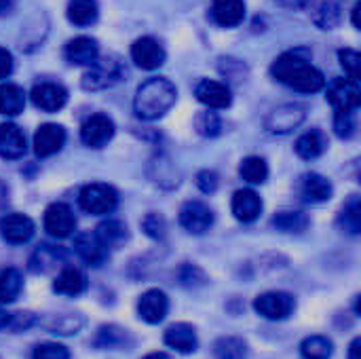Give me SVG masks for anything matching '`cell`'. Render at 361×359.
Wrapping results in <instances>:
<instances>
[{
    "label": "cell",
    "mask_w": 361,
    "mask_h": 359,
    "mask_svg": "<svg viewBox=\"0 0 361 359\" xmlns=\"http://www.w3.org/2000/svg\"><path fill=\"white\" fill-rule=\"evenodd\" d=\"M271 74L286 87L300 91V93H317L326 87V76L322 70H317L305 49H294L288 53H281L273 66Z\"/></svg>",
    "instance_id": "6da1fadb"
},
{
    "label": "cell",
    "mask_w": 361,
    "mask_h": 359,
    "mask_svg": "<svg viewBox=\"0 0 361 359\" xmlns=\"http://www.w3.org/2000/svg\"><path fill=\"white\" fill-rule=\"evenodd\" d=\"M178 99V89L169 78L154 76L142 83L133 97L135 116L142 121H157L171 110Z\"/></svg>",
    "instance_id": "7a4b0ae2"
},
{
    "label": "cell",
    "mask_w": 361,
    "mask_h": 359,
    "mask_svg": "<svg viewBox=\"0 0 361 359\" xmlns=\"http://www.w3.org/2000/svg\"><path fill=\"white\" fill-rule=\"evenodd\" d=\"M125 76H127L125 61L118 55H104L97 57L82 74V87L87 91H104L123 83Z\"/></svg>",
    "instance_id": "3957f363"
},
{
    "label": "cell",
    "mask_w": 361,
    "mask_h": 359,
    "mask_svg": "<svg viewBox=\"0 0 361 359\" xmlns=\"http://www.w3.org/2000/svg\"><path fill=\"white\" fill-rule=\"evenodd\" d=\"M78 205H80L82 212H87L91 216H108L118 205V193L110 184L93 182V184H87L80 190Z\"/></svg>",
    "instance_id": "277c9868"
},
{
    "label": "cell",
    "mask_w": 361,
    "mask_h": 359,
    "mask_svg": "<svg viewBox=\"0 0 361 359\" xmlns=\"http://www.w3.org/2000/svg\"><path fill=\"white\" fill-rule=\"evenodd\" d=\"M254 309L258 315H262L264 320L271 322H283L288 320L294 309H296V300L292 294L288 292H264L254 300Z\"/></svg>",
    "instance_id": "5b68a950"
},
{
    "label": "cell",
    "mask_w": 361,
    "mask_h": 359,
    "mask_svg": "<svg viewBox=\"0 0 361 359\" xmlns=\"http://www.w3.org/2000/svg\"><path fill=\"white\" fill-rule=\"evenodd\" d=\"M326 97L334 106L336 112H355L361 102L360 83L351 78H334L328 85Z\"/></svg>",
    "instance_id": "8992f818"
},
{
    "label": "cell",
    "mask_w": 361,
    "mask_h": 359,
    "mask_svg": "<svg viewBox=\"0 0 361 359\" xmlns=\"http://www.w3.org/2000/svg\"><path fill=\"white\" fill-rule=\"evenodd\" d=\"M307 112L300 104H286V106H279L275 108L267 121H264V127L269 133H275V135H286L290 133L292 129H296L302 121H305Z\"/></svg>",
    "instance_id": "52a82bcc"
},
{
    "label": "cell",
    "mask_w": 361,
    "mask_h": 359,
    "mask_svg": "<svg viewBox=\"0 0 361 359\" xmlns=\"http://www.w3.org/2000/svg\"><path fill=\"white\" fill-rule=\"evenodd\" d=\"M44 229L51 237L66 239L76 231V216L66 203H51L44 212Z\"/></svg>",
    "instance_id": "ba28073f"
},
{
    "label": "cell",
    "mask_w": 361,
    "mask_h": 359,
    "mask_svg": "<svg viewBox=\"0 0 361 359\" xmlns=\"http://www.w3.org/2000/svg\"><path fill=\"white\" fill-rule=\"evenodd\" d=\"M66 144V129L55 123H44L34 133V154L38 159H47L57 154Z\"/></svg>",
    "instance_id": "9c48e42d"
},
{
    "label": "cell",
    "mask_w": 361,
    "mask_h": 359,
    "mask_svg": "<svg viewBox=\"0 0 361 359\" xmlns=\"http://www.w3.org/2000/svg\"><path fill=\"white\" fill-rule=\"evenodd\" d=\"M112 138H114V123L106 114H93L80 127V140L89 148H102Z\"/></svg>",
    "instance_id": "30bf717a"
},
{
    "label": "cell",
    "mask_w": 361,
    "mask_h": 359,
    "mask_svg": "<svg viewBox=\"0 0 361 359\" xmlns=\"http://www.w3.org/2000/svg\"><path fill=\"white\" fill-rule=\"evenodd\" d=\"M34 231L36 226L32 218L25 214H6L0 218V237L6 243H13V245L27 243L34 237Z\"/></svg>",
    "instance_id": "8fae6325"
},
{
    "label": "cell",
    "mask_w": 361,
    "mask_h": 359,
    "mask_svg": "<svg viewBox=\"0 0 361 359\" xmlns=\"http://www.w3.org/2000/svg\"><path fill=\"white\" fill-rule=\"evenodd\" d=\"M165 49L152 36H142L131 44V59L142 70H157L165 63Z\"/></svg>",
    "instance_id": "7c38bea8"
},
{
    "label": "cell",
    "mask_w": 361,
    "mask_h": 359,
    "mask_svg": "<svg viewBox=\"0 0 361 359\" xmlns=\"http://www.w3.org/2000/svg\"><path fill=\"white\" fill-rule=\"evenodd\" d=\"M32 104L42 112H57L68 102V91L57 83H38L30 91Z\"/></svg>",
    "instance_id": "4fadbf2b"
},
{
    "label": "cell",
    "mask_w": 361,
    "mask_h": 359,
    "mask_svg": "<svg viewBox=\"0 0 361 359\" xmlns=\"http://www.w3.org/2000/svg\"><path fill=\"white\" fill-rule=\"evenodd\" d=\"M180 224L192 235H203L212 229L214 214L203 201H186L180 209Z\"/></svg>",
    "instance_id": "5bb4252c"
},
{
    "label": "cell",
    "mask_w": 361,
    "mask_h": 359,
    "mask_svg": "<svg viewBox=\"0 0 361 359\" xmlns=\"http://www.w3.org/2000/svg\"><path fill=\"white\" fill-rule=\"evenodd\" d=\"M195 95L209 110H224L233 102V95H231L228 85H224L220 80H212V78L199 80L197 87H195Z\"/></svg>",
    "instance_id": "9a60e30c"
},
{
    "label": "cell",
    "mask_w": 361,
    "mask_h": 359,
    "mask_svg": "<svg viewBox=\"0 0 361 359\" xmlns=\"http://www.w3.org/2000/svg\"><path fill=\"white\" fill-rule=\"evenodd\" d=\"M169 311V298L161 290H148L137 300V315L146 324H161Z\"/></svg>",
    "instance_id": "2e32d148"
},
{
    "label": "cell",
    "mask_w": 361,
    "mask_h": 359,
    "mask_svg": "<svg viewBox=\"0 0 361 359\" xmlns=\"http://www.w3.org/2000/svg\"><path fill=\"white\" fill-rule=\"evenodd\" d=\"M233 214L239 222H256L262 214V199L256 190L252 188H241L233 195Z\"/></svg>",
    "instance_id": "e0dca14e"
},
{
    "label": "cell",
    "mask_w": 361,
    "mask_h": 359,
    "mask_svg": "<svg viewBox=\"0 0 361 359\" xmlns=\"http://www.w3.org/2000/svg\"><path fill=\"white\" fill-rule=\"evenodd\" d=\"M74 252L89 267H99L108 258V250L99 243L95 233H78L74 237Z\"/></svg>",
    "instance_id": "ac0fdd59"
},
{
    "label": "cell",
    "mask_w": 361,
    "mask_h": 359,
    "mask_svg": "<svg viewBox=\"0 0 361 359\" xmlns=\"http://www.w3.org/2000/svg\"><path fill=\"white\" fill-rule=\"evenodd\" d=\"M25 133L15 123H2L0 125V157L15 161L25 154Z\"/></svg>",
    "instance_id": "d6986e66"
},
{
    "label": "cell",
    "mask_w": 361,
    "mask_h": 359,
    "mask_svg": "<svg viewBox=\"0 0 361 359\" xmlns=\"http://www.w3.org/2000/svg\"><path fill=\"white\" fill-rule=\"evenodd\" d=\"M300 197L307 201V203H324L332 197L334 188H332V182L328 178H324L322 174H305L300 178Z\"/></svg>",
    "instance_id": "ffe728a7"
},
{
    "label": "cell",
    "mask_w": 361,
    "mask_h": 359,
    "mask_svg": "<svg viewBox=\"0 0 361 359\" xmlns=\"http://www.w3.org/2000/svg\"><path fill=\"white\" fill-rule=\"evenodd\" d=\"M97 57H99L97 40L89 38V36L72 38L66 44V59L74 66H91Z\"/></svg>",
    "instance_id": "44dd1931"
},
{
    "label": "cell",
    "mask_w": 361,
    "mask_h": 359,
    "mask_svg": "<svg viewBox=\"0 0 361 359\" xmlns=\"http://www.w3.org/2000/svg\"><path fill=\"white\" fill-rule=\"evenodd\" d=\"M212 19L222 28H235L245 19V2L243 0H214Z\"/></svg>",
    "instance_id": "7402d4cb"
},
{
    "label": "cell",
    "mask_w": 361,
    "mask_h": 359,
    "mask_svg": "<svg viewBox=\"0 0 361 359\" xmlns=\"http://www.w3.org/2000/svg\"><path fill=\"white\" fill-rule=\"evenodd\" d=\"M165 345L178 353H192L199 347L197 332L190 324H173L165 332Z\"/></svg>",
    "instance_id": "603a6c76"
},
{
    "label": "cell",
    "mask_w": 361,
    "mask_h": 359,
    "mask_svg": "<svg viewBox=\"0 0 361 359\" xmlns=\"http://www.w3.org/2000/svg\"><path fill=\"white\" fill-rule=\"evenodd\" d=\"M87 290V277L80 269L66 267L59 271V275L53 281V292L63 296H78Z\"/></svg>",
    "instance_id": "cb8c5ba5"
},
{
    "label": "cell",
    "mask_w": 361,
    "mask_h": 359,
    "mask_svg": "<svg viewBox=\"0 0 361 359\" xmlns=\"http://www.w3.org/2000/svg\"><path fill=\"white\" fill-rule=\"evenodd\" d=\"M66 262V252L61 248H55V245H40L32 258H30V271L34 273H47V271H53L55 267L63 264Z\"/></svg>",
    "instance_id": "d4e9b609"
},
{
    "label": "cell",
    "mask_w": 361,
    "mask_h": 359,
    "mask_svg": "<svg viewBox=\"0 0 361 359\" xmlns=\"http://www.w3.org/2000/svg\"><path fill=\"white\" fill-rule=\"evenodd\" d=\"M296 154L305 161H313L317 157H322L328 148V140L324 135V131L319 129H311L307 133H302L298 140H296Z\"/></svg>",
    "instance_id": "484cf974"
},
{
    "label": "cell",
    "mask_w": 361,
    "mask_h": 359,
    "mask_svg": "<svg viewBox=\"0 0 361 359\" xmlns=\"http://www.w3.org/2000/svg\"><path fill=\"white\" fill-rule=\"evenodd\" d=\"M66 15L74 25H91L99 17L97 0H70Z\"/></svg>",
    "instance_id": "4316f807"
},
{
    "label": "cell",
    "mask_w": 361,
    "mask_h": 359,
    "mask_svg": "<svg viewBox=\"0 0 361 359\" xmlns=\"http://www.w3.org/2000/svg\"><path fill=\"white\" fill-rule=\"evenodd\" d=\"M25 108V93L17 85H0V114L4 116H17Z\"/></svg>",
    "instance_id": "83f0119b"
},
{
    "label": "cell",
    "mask_w": 361,
    "mask_h": 359,
    "mask_svg": "<svg viewBox=\"0 0 361 359\" xmlns=\"http://www.w3.org/2000/svg\"><path fill=\"white\" fill-rule=\"evenodd\" d=\"M95 237L99 239V243L108 250V248H116L127 239V226L121 220L108 218L104 220L97 229H95Z\"/></svg>",
    "instance_id": "f1b7e54d"
},
{
    "label": "cell",
    "mask_w": 361,
    "mask_h": 359,
    "mask_svg": "<svg viewBox=\"0 0 361 359\" xmlns=\"http://www.w3.org/2000/svg\"><path fill=\"white\" fill-rule=\"evenodd\" d=\"M23 290V277L17 269H4L0 273V305H8L19 298Z\"/></svg>",
    "instance_id": "f546056e"
},
{
    "label": "cell",
    "mask_w": 361,
    "mask_h": 359,
    "mask_svg": "<svg viewBox=\"0 0 361 359\" xmlns=\"http://www.w3.org/2000/svg\"><path fill=\"white\" fill-rule=\"evenodd\" d=\"M341 17H343V6L338 0H324L315 13H313V21L317 28L322 30H332L341 23Z\"/></svg>",
    "instance_id": "4dcf8cb0"
},
{
    "label": "cell",
    "mask_w": 361,
    "mask_h": 359,
    "mask_svg": "<svg viewBox=\"0 0 361 359\" xmlns=\"http://www.w3.org/2000/svg\"><path fill=\"white\" fill-rule=\"evenodd\" d=\"M311 220L305 212H279L273 218V226L281 233H305Z\"/></svg>",
    "instance_id": "1f68e13d"
},
{
    "label": "cell",
    "mask_w": 361,
    "mask_h": 359,
    "mask_svg": "<svg viewBox=\"0 0 361 359\" xmlns=\"http://www.w3.org/2000/svg\"><path fill=\"white\" fill-rule=\"evenodd\" d=\"M239 174L250 184H262L269 178V165L262 157H247V159H243Z\"/></svg>",
    "instance_id": "d6a6232c"
},
{
    "label": "cell",
    "mask_w": 361,
    "mask_h": 359,
    "mask_svg": "<svg viewBox=\"0 0 361 359\" xmlns=\"http://www.w3.org/2000/svg\"><path fill=\"white\" fill-rule=\"evenodd\" d=\"M127 343V330L118 326H102L93 339L97 349H121Z\"/></svg>",
    "instance_id": "836d02e7"
},
{
    "label": "cell",
    "mask_w": 361,
    "mask_h": 359,
    "mask_svg": "<svg viewBox=\"0 0 361 359\" xmlns=\"http://www.w3.org/2000/svg\"><path fill=\"white\" fill-rule=\"evenodd\" d=\"M300 353L305 359H330L334 353V345L326 336H309L302 341Z\"/></svg>",
    "instance_id": "e575fe53"
},
{
    "label": "cell",
    "mask_w": 361,
    "mask_h": 359,
    "mask_svg": "<svg viewBox=\"0 0 361 359\" xmlns=\"http://www.w3.org/2000/svg\"><path fill=\"white\" fill-rule=\"evenodd\" d=\"M216 359H247V345L237 336H224L214 345Z\"/></svg>",
    "instance_id": "d590c367"
},
{
    "label": "cell",
    "mask_w": 361,
    "mask_h": 359,
    "mask_svg": "<svg viewBox=\"0 0 361 359\" xmlns=\"http://www.w3.org/2000/svg\"><path fill=\"white\" fill-rule=\"evenodd\" d=\"M341 224L351 235H357L361 231V203L357 197H351L349 203L345 205V209L341 214Z\"/></svg>",
    "instance_id": "8d00e7d4"
},
{
    "label": "cell",
    "mask_w": 361,
    "mask_h": 359,
    "mask_svg": "<svg viewBox=\"0 0 361 359\" xmlns=\"http://www.w3.org/2000/svg\"><path fill=\"white\" fill-rule=\"evenodd\" d=\"M195 127L205 138H216L222 131V121L216 112H201L195 118Z\"/></svg>",
    "instance_id": "74e56055"
},
{
    "label": "cell",
    "mask_w": 361,
    "mask_h": 359,
    "mask_svg": "<svg viewBox=\"0 0 361 359\" xmlns=\"http://www.w3.org/2000/svg\"><path fill=\"white\" fill-rule=\"evenodd\" d=\"M338 59H341V66H343V70L347 72V76H349L351 80H360V53H357L355 49H343V51L338 53Z\"/></svg>",
    "instance_id": "f35d334b"
},
{
    "label": "cell",
    "mask_w": 361,
    "mask_h": 359,
    "mask_svg": "<svg viewBox=\"0 0 361 359\" xmlns=\"http://www.w3.org/2000/svg\"><path fill=\"white\" fill-rule=\"evenodd\" d=\"M32 359H70V351L57 343H40L34 349Z\"/></svg>",
    "instance_id": "ab89813d"
},
{
    "label": "cell",
    "mask_w": 361,
    "mask_h": 359,
    "mask_svg": "<svg viewBox=\"0 0 361 359\" xmlns=\"http://www.w3.org/2000/svg\"><path fill=\"white\" fill-rule=\"evenodd\" d=\"M178 279L184 288H197V286H203L205 284V273L195 267V264H184L180 271H178Z\"/></svg>",
    "instance_id": "60d3db41"
},
{
    "label": "cell",
    "mask_w": 361,
    "mask_h": 359,
    "mask_svg": "<svg viewBox=\"0 0 361 359\" xmlns=\"http://www.w3.org/2000/svg\"><path fill=\"white\" fill-rule=\"evenodd\" d=\"M142 229L148 237L152 239H163L165 237V231H167V224H165V218L159 216V214H148L144 220H142Z\"/></svg>",
    "instance_id": "b9f144b4"
},
{
    "label": "cell",
    "mask_w": 361,
    "mask_h": 359,
    "mask_svg": "<svg viewBox=\"0 0 361 359\" xmlns=\"http://www.w3.org/2000/svg\"><path fill=\"white\" fill-rule=\"evenodd\" d=\"M82 328V320L78 317V315H61V317H57L55 320V324L51 326V330L55 332V334H76L78 330Z\"/></svg>",
    "instance_id": "7bdbcfd3"
},
{
    "label": "cell",
    "mask_w": 361,
    "mask_h": 359,
    "mask_svg": "<svg viewBox=\"0 0 361 359\" xmlns=\"http://www.w3.org/2000/svg\"><path fill=\"white\" fill-rule=\"evenodd\" d=\"M355 112H336L334 116V129L341 138H351L355 133Z\"/></svg>",
    "instance_id": "ee69618b"
},
{
    "label": "cell",
    "mask_w": 361,
    "mask_h": 359,
    "mask_svg": "<svg viewBox=\"0 0 361 359\" xmlns=\"http://www.w3.org/2000/svg\"><path fill=\"white\" fill-rule=\"evenodd\" d=\"M197 186H199V190L205 193V195L216 193V188H218V174L212 171V169L199 171V174H197Z\"/></svg>",
    "instance_id": "f6af8a7d"
},
{
    "label": "cell",
    "mask_w": 361,
    "mask_h": 359,
    "mask_svg": "<svg viewBox=\"0 0 361 359\" xmlns=\"http://www.w3.org/2000/svg\"><path fill=\"white\" fill-rule=\"evenodd\" d=\"M32 324H34V315H32V313H15V315H11V322H8V326H11L13 330L27 328V326H32Z\"/></svg>",
    "instance_id": "bcb514c9"
},
{
    "label": "cell",
    "mask_w": 361,
    "mask_h": 359,
    "mask_svg": "<svg viewBox=\"0 0 361 359\" xmlns=\"http://www.w3.org/2000/svg\"><path fill=\"white\" fill-rule=\"evenodd\" d=\"M11 72H13V55L4 47H0V80L6 78Z\"/></svg>",
    "instance_id": "7dc6e473"
},
{
    "label": "cell",
    "mask_w": 361,
    "mask_h": 359,
    "mask_svg": "<svg viewBox=\"0 0 361 359\" xmlns=\"http://www.w3.org/2000/svg\"><path fill=\"white\" fill-rule=\"evenodd\" d=\"M277 4H281L283 8H290V11H305L313 4V0H275Z\"/></svg>",
    "instance_id": "c3c4849f"
},
{
    "label": "cell",
    "mask_w": 361,
    "mask_h": 359,
    "mask_svg": "<svg viewBox=\"0 0 361 359\" xmlns=\"http://www.w3.org/2000/svg\"><path fill=\"white\" fill-rule=\"evenodd\" d=\"M360 351H361V339H355L349 347V359H360Z\"/></svg>",
    "instance_id": "681fc988"
},
{
    "label": "cell",
    "mask_w": 361,
    "mask_h": 359,
    "mask_svg": "<svg viewBox=\"0 0 361 359\" xmlns=\"http://www.w3.org/2000/svg\"><path fill=\"white\" fill-rule=\"evenodd\" d=\"M8 322H11V313L0 305V330H2V328H6V326H8Z\"/></svg>",
    "instance_id": "f907efd6"
},
{
    "label": "cell",
    "mask_w": 361,
    "mask_h": 359,
    "mask_svg": "<svg viewBox=\"0 0 361 359\" xmlns=\"http://www.w3.org/2000/svg\"><path fill=\"white\" fill-rule=\"evenodd\" d=\"M13 6H15V0H0V15L11 13V11H13Z\"/></svg>",
    "instance_id": "816d5d0a"
},
{
    "label": "cell",
    "mask_w": 361,
    "mask_h": 359,
    "mask_svg": "<svg viewBox=\"0 0 361 359\" xmlns=\"http://www.w3.org/2000/svg\"><path fill=\"white\" fill-rule=\"evenodd\" d=\"M360 8L361 4L360 2H355V6H353V25H355V28H360Z\"/></svg>",
    "instance_id": "f5cc1de1"
},
{
    "label": "cell",
    "mask_w": 361,
    "mask_h": 359,
    "mask_svg": "<svg viewBox=\"0 0 361 359\" xmlns=\"http://www.w3.org/2000/svg\"><path fill=\"white\" fill-rule=\"evenodd\" d=\"M142 359H171L167 353H163V351H154V353H148L146 358Z\"/></svg>",
    "instance_id": "db71d44e"
}]
</instances>
